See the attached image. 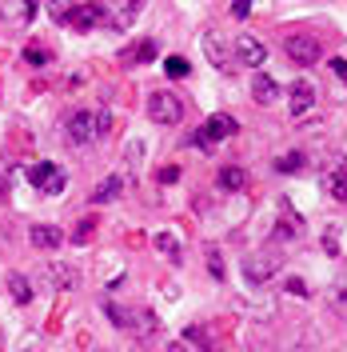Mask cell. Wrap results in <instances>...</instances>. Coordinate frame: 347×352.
Returning a JSON list of instances; mask_svg holds the SVG:
<instances>
[{
	"instance_id": "34",
	"label": "cell",
	"mask_w": 347,
	"mask_h": 352,
	"mask_svg": "<svg viewBox=\"0 0 347 352\" xmlns=\"http://www.w3.org/2000/svg\"><path fill=\"white\" fill-rule=\"evenodd\" d=\"M331 72H335V76L344 80V88H347V60L344 56H331Z\"/></svg>"
},
{
	"instance_id": "38",
	"label": "cell",
	"mask_w": 347,
	"mask_h": 352,
	"mask_svg": "<svg viewBox=\"0 0 347 352\" xmlns=\"http://www.w3.org/2000/svg\"><path fill=\"white\" fill-rule=\"evenodd\" d=\"M287 352H311V349H307V344H291Z\"/></svg>"
},
{
	"instance_id": "21",
	"label": "cell",
	"mask_w": 347,
	"mask_h": 352,
	"mask_svg": "<svg viewBox=\"0 0 347 352\" xmlns=\"http://www.w3.org/2000/svg\"><path fill=\"white\" fill-rule=\"evenodd\" d=\"M216 184L224 188V192H243V188H248V173H243L239 164H228V168L219 173V180H216Z\"/></svg>"
},
{
	"instance_id": "37",
	"label": "cell",
	"mask_w": 347,
	"mask_h": 352,
	"mask_svg": "<svg viewBox=\"0 0 347 352\" xmlns=\"http://www.w3.org/2000/svg\"><path fill=\"white\" fill-rule=\"evenodd\" d=\"M4 192H8V176H0V197H4Z\"/></svg>"
},
{
	"instance_id": "6",
	"label": "cell",
	"mask_w": 347,
	"mask_h": 352,
	"mask_svg": "<svg viewBox=\"0 0 347 352\" xmlns=\"http://www.w3.org/2000/svg\"><path fill=\"white\" fill-rule=\"evenodd\" d=\"M287 104H291V120H311L320 109V92L311 80H291L287 88Z\"/></svg>"
},
{
	"instance_id": "33",
	"label": "cell",
	"mask_w": 347,
	"mask_h": 352,
	"mask_svg": "<svg viewBox=\"0 0 347 352\" xmlns=\"http://www.w3.org/2000/svg\"><path fill=\"white\" fill-rule=\"evenodd\" d=\"M252 4H256V0H232V16H236V21H248Z\"/></svg>"
},
{
	"instance_id": "35",
	"label": "cell",
	"mask_w": 347,
	"mask_h": 352,
	"mask_svg": "<svg viewBox=\"0 0 347 352\" xmlns=\"http://www.w3.org/2000/svg\"><path fill=\"white\" fill-rule=\"evenodd\" d=\"M164 352H192V344H188V340H168Z\"/></svg>"
},
{
	"instance_id": "7",
	"label": "cell",
	"mask_w": 347,
	"mask_h": 352,
	"mask_svg": "<svg viewBox=\"0 0 347 352\" xmlns=\"http://www.w3.org/2000/svg\"><path fill=\"white\" fill-rule=\"evenodd\" d=\"M64 140L72 148H88L96 140V124H92V109H76L64 116Z\"/></svg>"
},
{
	"instance_id": "28",
	"label": "cell",
	"mask_w": 347,
	"mask_h": 352,
	"mask_svg": "<svg viewBox=\"0 0 347 352\" xmlns=\"http://www.w3.org/2000/svg\"><path fill=\"white\" fill-rule=\"evenodd\" d=\"M92 124H96V140H104L112 132V116L104 109H92Z\"/></svg>"
},
{
	"instance_id": "17",
	"label": "cell",
	"mask_w": 347,
	"mask_h": 352,
	"mask_svg": "<svg viewBox=\"0 0 347 352\" xmlns=\"http://www.w3.org/2000/svg\"><path fill=\"white\" fill-rule=\"evenodd\" d=\"M144 4H148V0H120V8L112 12V16H116V21H112V28H116V32L132 28V21L140 16V8H144Z\"/></svg>"
},
{
	"instance_id": "39",
	"label": "cell",
	"mask_w": 347,
	"mask_h": 352,
	"mask_svg": "<svg viewBox=\"0 0 347 352\" xmlns=\"http://www.w3.org/2000/svg\"><path fill=\"white\" fill-rule=\"evenodd\" d=\"M307 4H331V0H307Z\"/></svg>"
},
{
	"instance_id": "22",
	"label": "cell",
	"mask_w": 347,
	"mask_h": 352,
	"mask_svg": "<svg viewBox=\"0 0 347 352\" xmlns=\"http://www.w3.org/2000/svg\"><path fill=\"white\" fill-rule=\"evenodd\" d=\"M156 252L172 264L184 261V248H180V236H176V232H160V236H156Z\"/></svg>"
},
{
	"instance_id": "36",
	"label": "cell",
	"mask_w": 347,
	"mask_h": 352,
	"mask_svg": "<svg viewBox=\"0 0 347 352\" xmlns=\"http://www.w3.org/2000/svg\"><path fill=\"white\" fill-rule=\"evenodd\" d=\"M88 232H92V220H84V224L76 228V244H84V236H88Z\"/></svg>"
},
{
	"instance_id": "27",
	"label": "cell",
	"mask_w": 347,
	"mask_h": 352,
	"mask_svg": "<svg viewBox=\"0 0 347 352\" xmlns=\"http://www.w3.org/2000/svg\"><path fill=\"white\" fill-rule=\"evenodd\" d=\"M304 160H307L304 153H287V156L276 160V168H280V173H300V168H304Z\"/></svg>"
},
{
	"instance_id": "8",
	"label": "cell",
	"mask_w": 347,
	"mask_h": 352,
	"mask_svg": "<svg viewBox=\"0 0 347 352\" xmlns=\"http://www.w3.org/2000/svg\"><path fill=\"white\" fill-rule=\"evenodd\" d=\"M200 44H204V56H208V65L224 68V72H228V68L236 65V52H232V44H228V36H224L219 28H208Z\"/></svg>"
},
{
	"instance_id": "4",
	"label": "cell",
	"mask_w": 347,
	"mask_h": 352,
	"mask_svg": "<svg viewBox=\"0 0 347 352\" xmlns=\"http://www.w3.org/2000/svg\"><path fill=\"white\" fill-rule=\"evenodd\" d=\"M283 52H287V60L300 68H311L324 60V44L315 41V36H307V32H296V36H287L283 41Z\"/></svg>"
},
{
	"instance_id": "31",
	"label": "cell",
	"mask_w": 347,
	"mask_h": 352,
	"mask_svg": "<svg viewBox=\"0 0 347 352\" xmlns=\"http://www.w3.org/2000/svg\"><path fill=\"white\" fill-rule=\"evenodd\" d=\"M335 236H339L335 228H327V232H324V252H327V256H339V241H335Z\"/></svg>"
},
{
	"instance_id": "13",
	"label": "cell",
	"mask_w": 347,
	"mask_h": 352,
	"mask_svg": "<svg viewBox=\"0 0 347 352\" xmlns=\"http://www.w3.org/2000/svg\"><path fill=\"white\" fill-rule=\"evenodd\" d=\"M36 12H40V0H4L0 4V16L8 24H28Z\"/></svg>"
},
{
	"instance_id": "10",
	"label": "cell",
	"mask_w": 347,
	"mask_h": 352,
	"mask_svg": "<svg viewBox=\"0 0 347 352\" xmlns=\"http://www.w3.org/2000/svg\"><path fill=\"white\" fill-rule=\"evenodd\" d=\"M324 188L331 192V200L347 204V156H335V160L327 164V173H324Z\"/></svg>"
},
{
	"instance_id": "18",
	"label": "cell",
	"mask_w": 347,
	"mask_h": 352,
	"mask_svg": "<svg viewBox=\"0 0 347 352\" xmlns=\"http://www.w3.org/2000/svg\"><path fill=\"white\" fill-rule=\"evenodd\" d=\"M156 56H160V44L140 41V44H132L128 52H124V65H148V60H156Z\"/></svg>"
},
{
	"instance_id": "25",
	"label": "cell",
	"mask_w": 347,
	"mask_h": 352,
	"mask_svg": "<svg viewBox=\"0 0 347 352\" xmlns=\"http://www.w3.org/2000/svg\"><path fill=\"white\" fill-rule=\"evenodd\" d=\"M331 308L339 316H347V264H344V272L335 276V285H331Z\"/></svg>"
},
{
	"instance_id": "20",
	"label": "cell",
	"mask_w": 347,
	"mask_h": 352,
	"mask_svg": "<svg viewBox=\"0 0 347 352\" xmlns=\"http://www.w3.org/2000/svg\"><path fill=\"white\" fill-rule=\"evenodd\" d=\"M184 340H188L195 352H219V344L212 340V332L200 329V324H188V329H184Z\"/></svg>"
},
{
	"instance_id": "23",
	"label": "cell",
	"mask_w": 347,
	"mask_h": 352,
	"mask_svg": "<svg viewBox=\"0 0 347 352\" xmlns=\"http://www.w3.org/2000/svg\"><path fill=\"white\" fill-rule=\"evenodd\" d=\"M8 292H12L16 305H32V285H28L24 272H8Z\"/></svg>"
},
{
	"instance_id": "29",
	"label": "cell",
	"mask_w": 347,
	"mask_h": 352,
	"mask_svg": "<svg viewBox=\"0 0 347 352\" xmlns=\"http://www.w3.org/2000/svg\"><path fill=\"white\" fill-rule=\"evenodd\" d=\"M24 60H28V65H48V60H52V52H48V48H40V44H32V48H24Z\"/></svg>"
},
{
	"instance_id": "32",
	"label": "cell",
	"mask_w": 347,
	"mask_h": 352,
	"mask_svg": "<svg viewBox=\"0 0 347 352\" xmlns=\"http://www.w3.org/2000/svg\"><path fill=\"white\" fill-rule=\"evenodd\" d=\"M156 180H160V184H176V180H180V168H176V164H164V168L156 173Z\"/></svg>"
},
{
	"instance_id": "12",
	"label": "cell",
	"mask_w": 347,
	"mask_h": 352,
	"mask_svg": "<svg viewBox=\"0 0 347 352\" xmlns=\"http://www.w3.org/2000/svg\"><path fill=\"white\" fill-rule=\"evenodd\" d=\"M28 244L40 248V252H52V248L64 244V232H60L56 224H32V228H28Z\"/></svg>"
},
{
	"instance_id": "9",
	"label": "cell",
	"mask_w": 347,
	"mask_h": 352,
	"mask_svg": "<svg viewBox=\"0 0 347 352\" xmlns=\"http://www.w3.org/2000/svg\"><path fill=\"white\" fill-rule=\"evenodd\" d=\"M232 52H236V65H248V68L267 65V48H263V41H256V36H236Z\"/></svg>"
},
{
	"instance_id": "1",
	"label": "cell",
	"mask_w": 347,
	"mask_h": 352,
	"mask_svg": "<svg viewBox=\"0 0 347 352\" xmlns=\"http://www.w3.org/2000/svg\"><path fill=\"white\" fill-rule=\"evenodd\" d=\"M236 132H239L236 116H228V112H216V116H208V120H204V129L192 136V144L200 148V153H216L219 140H228V136H236Z\"/></svg>"
},
{
	"instance_id": "2",
	"label": "cell",
	"mask_w": 347,
	"mask_h": 352,
	"mask_svg": "<svg viewBox=\"0 0 347 352\" xmlns=\"http://www.w3.org/2000/svg\"><path fill=\"white\" fill-rule=\"evenodd\" d=\"M28 184L40 188L44 197H60V192L68 188V173L60 168V164H52V160H40V164L28 168Z\"/></svg>"
},
{
	"instance_id": "11",
	"label": "cell",
	"mask_w": 347,
	"mask_h": 352,
	"mask_svg": "<svg viewBox=\"0 0 347 352\" xmlns=\"http://www.w3.org/2000/svg\"><path fill=\"white\" fill-rule=\"evenodd\" d=\"M300 232H304V217H296V212L283 204L280 220H276V228H272V241L276 244H291V241H300Z\"/></svg>"
},
{
	"instance_id": "26",
	"label": "cell",
	"mask_w": 347,
	"mask_h": 352,
	"mask_svg": "<svg viewBox=\"0 0 347 352\" xmlns=\"http://www.w3.org/2000/svg\"><path fill=\"white\" fill-rule=\"evenodd\" d=\"M72 0H48V12H52V21L56 24H68V16H72Z\"/></svg>"
},
{
	"instance_id": "40",
	"label": "cell",
	"mask_w": 347,
	"mask_h": 352,
	"mask_svg": "<svg viewBox=\"0 0 347 352\" xmlns=\"http://www.w3.org/2000/svg\"><path fill=\"white\" fill-rule=\"evenodd\" d=\"M100 352H116V349H100Z\"/></svg>"
},
{
	"instance_id": "5",
	"label": "cell",
	"mask_w": 347,
	"mask_h": 352,
	"mask_svg": "<svg viewBox=\"0 0 347 352\" xmlns=\"http://www.w3.org/2000/svg\"><path fill=\"white\" fill-rule=\"evenodd\" d=\"M276 272H280V256L276 252H252V256H243V280L248 285H272L276 280Z\"/></svg>"
},
{
	"instance_id": "19",
	"label": "cell",
	"mask_w": 347,
	"mask_h": 352,
	"mask_svg": "<svg viewBox=\"0 0 347 352\" xmlns=\"http://www.w3.org/2000/svg\"><path fill=\"white\" fill-rule=\"evenodd\" d=\"M120 192H124V176H108V180H100V184L92 188L88 200H92V204H104V200H116Z\"/></svg>"
},
{
	"instance_id": "15",
	"label": "cell",
	"mask_w": 347,
	"mask_h": 352,
	"mask_svg": "<svg viewBox=\"0 0 347 352\" xmlns=\"http://www.w3.org/2000/svg\"><path fill=\"white\" fill-rule=\"evenodd\" d=\"M100 308H104V316H108L116 329H124V332L136 329V316H140V308H124L120 300H104Z\"/></svg>"
},
{
	"instance_id": "24",
	"label": "cell",
	"mask_w": 347,
	"mask_h": 352,
	"mask_svg": "<svg viewBox=\"0 0 347 352\" xmlns=\"http://www.w3.org/2000/svg\"><path fill=\"white\" fill-rule=\"evenodd\" d=\"M204 256H208V276H212L216 285H224V280H228V268H224L219 248H216V244H208V248H204Z\"/></svg>"
},
{
	"instance_id": "30",
	"label": "cell",
	"mask_w": 347,
	"mask_h": 352,
	"mask_svg": "<svg viewBox=\"0 0 347 352\" xmlns=\"http://www.w3.org/2000/svg\"><path fill=\"white\" fill-rule=\"evenodd\" d=\"M164 72H168V76H188L192 65H188L184 56H168V60H164Z\"/></svg>"
},
{
	"instance_id": "42",
	"label": "cell",
	"mask_w": 347,
	"mask_h": 352,
	"mask_svg": "<svg viewBox=\"0 0 347 352\" xmlns=\"http://www.w3.org/2000/svg\"><path fill=\"white\" fill-rule=\"evenodd\" d=\"M256 4H263V0H256Z\"/></svg>"
},
{
	"instance_id": "14",
	"label": "cell",
	"mask_w": 347,
	"mask_h": 352,
	"mask_svg": "<svg viewBox=\"0 0 347 352\" xmlns=\"http://www.w3.org/2000/svg\"><path fill=\"white\" fill-rule=\"evenodd\" d=\"M280 92H283L280 80H272L267 72H256V76H252V100H256V104H276Z\"/></svg>"
},
{
	"instance_id": "16",
	"label": "cell",
	"mask_w": 347,
	"mask_h": 352,
	"mask_svg": "<svg viewBox=\"0 0 347 352\" xmlns=\"http://www.w3.org/2000/svg\"><path fill=\"white\" fill-rule=\"evenodd\" d=\"M44 276H48V285L60 288V292H64V288H76V285H80V276H76L68 264H48V268H44Z\"/></svg>"
},
{
	"instance_id": "3",
	"label": "cell",
	"mask_w": 347,
	"mask_h": 352,
	"mask_svg": "<svg viewBox=\"0 0 347 352\" xmlns=\"http://www.w3.org/2000/svg\"><path fill=\"white\" fill-rule=\"evenodd\" d=\"M148 116L156 124H180L184 120V100L176 96L172 88H156L148 96Z\"/></svg>"
},
{
	"instance_id": "41",
	"label": "cell",
	"mask_w": 347,
	"mask_h": 352,
	"mask_svg": "<svg viewBox=\"0 0 347 352\" xmlns=\"http://www.w3.org/2000/svg\"><path fill=\"white\" fill-rule=\"evenodd\" d=\"M0 352H4V340H0Z\"/></svg>"
}]
</instances>
